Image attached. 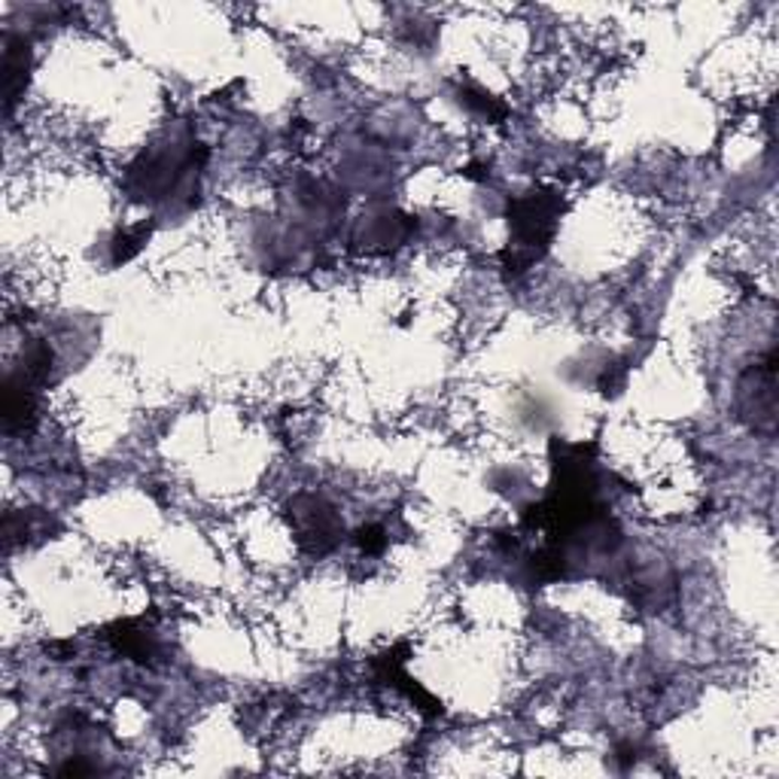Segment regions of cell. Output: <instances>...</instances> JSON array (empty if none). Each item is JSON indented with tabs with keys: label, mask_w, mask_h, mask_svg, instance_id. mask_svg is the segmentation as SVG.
I'll return each mask as SVG.
<instances>
[{
	"label": "cell",
	"mask_w": 779,
	"mask_h": 779,
	"mask_svg": "<svg viewBox=\"0 0 779 779\" xmlns=\"http://www.w3.org/2000/svg\"><path fill=\"white\" fill-rule=\"evenodd\" d=\"M560 213H564V199L555 189H533L527 196L509 201L512 244L502 251V265L512 275H524L530 265H536L548 253Z\"/></svg>",
	"instance_id": "cell-1"
},
{
	"label": "cell",
	"mask_w": 779,
	"mask_h": 779,
	"mask_svg": "<svg viewBox=\"0 0 779 779\" xmlns=\"http://www.w3.org/2000/svg\"><path fill=\"white\" fill-rule=\"evenodd\" d=\"M734 405H737L739 421L753 433H761V436L777 433V350H767L765 357L739 375Z\"/></svg>",
	"instance_id": "cell-2"
},
{
	"label": "cell",
	"mask_w": 779,
	"mask_h": 779,
	"mask_svg": "<svg viewBox=\"0 0 779 779\" xmlns=\"http://www.w3.org/2000/svg\"><path fill=\"white\" fill-rule=\"evenodd\" d=\"M287 521L304 555L326 557L342 545L344 521L338 509L318 493H296L287 502Z\"/></svg>",
	"instance_id": "cell-3"
},
{
	"label": "cell",
	"mask_w": 779,
	"mask_h": 779,
	"mask_svg": "<svg viewBox=\"0 0 779 779\" xmlns=\"http://www.w3.org/2000/svg\"><path fill=\"white\" fill-rule=\"evenodd\" d=\"M104 639L113 646V652H120V655L137 660V664H153V660L159 658L156 634L141 619H125L110 624Z\"/></svg>",
	"instance_id": "cell-4"
},
{
	"label": "cell",
	"mask_w": 779,
	"mask_h": 779,
	"mask_svg": "<svg viewBox=\"0 0 779 779\" xmlns=\"http://www.w3.org/2000/svg\"><path fill=\"white\" fill-rule=\"evenodd\" d=\"M37 423V397L31 390V383H25L15 375H7L3 383V430L13 433H31Z\"/></svg>",
	"instance_id": "cell-5"
},
{
	"label": "cell",
	"mask_w": 779,
	"mask_h": 779,
	"mask_svg": "<svg viewBox=\"0 0 779 779\" xmlns=\"http://www.w3.org/2000/svg\"><path fill=\"white\" fill-rule=\"evenodd\" d=\"M27 70H31V46L22 37H7L3 49V94H7V113H13L15 101L25 94Z\"/></svg>",
	"instance_id": "cell-6"
},
{
	"label": "cell",
	"mask_w": 779,
	"mask_h": 779,
	"mask_svg": "<svg viewBox=\"0 0 779 779\" xmlns=\"http://www.w3.org/2000/svg\"><path fill=\"white\" fill-rule=\"evenodd\" d=\"M55 530V521L43 512H7L3 515V545H27V542L43 539Z\"/></svg>",
	"instance_id": "cell-7"
},
{
	"label": "cell",
	"mask_w": 779,
	"mask_h": 779,
	"mask_svg": "<svg viewBox=\"0 0 779 779\" xmlns=\"http://www.w3.org/2000/svg\"><path fill=\"white\" fill-rule=\"evenodd\" d=\"M457 98H460V104L466 107L469 113H476V116H481V120L500 122L509 116V110H505V104H502L500 98L481 92V89H476V86H460V89H457Z\"/></svg>",
	"instance_id": "cell-8"
},
{
	"label": "cell",
	"mask_w": 779,
	"mask_h": 779,
	"mask_svg": "<svg viewBox=\"0 0 779 779\" xmlns=\"http://www.w3.org/2000/svg\"><path fill=\"white\" fill-rule=\"evenodd\" d=\"M146 238H149V229H146V225L132 229V232H120V235L113 238V244H110V251H113V265L132 263L134 256L144 251Z\"/></svg>",
	"instance_id": "cell-9"
},
{
	"label": "cell",
	"mask_w": 779,
	"mask_h": 779,
	"mask_svg": "<svg viewBox=\"0 0 779 779\" xmlns=\"http://www.w3.org/2000/svg\"><path fill=\"white\" fill-rule=\"evenodd\" d=\"M354 542H357V548L363 555H381L383 548H387V530L381 524H366V527H359L354 533Z\"/></svg>",
	"instance_id": "cell-10"
},
{
	"label": "cell",
	"mask_w": 779,
	"mask_h": 779,
	"mask_svg": "<svg viewBox=\"0 0 779 779\" xmlns=\"http://www.w3.org/2000/svg\"><path fill=\"white\" fill-rule=\"evenodd\" d=\"M615 761L621 765V770H627V767L636 761V746L634 743H619L615 746Z\"/></svg>",
	"instance_id": "cell-11"
},
{
	"label": "cell",
	"mask_w": 779,
	"mask_h": 779,
	"mask_svg": "<svg viewBox=\"0 0 779 779\" xmlns=\"http://www.w3.org/2000/svg\"><path fill=\"white\" fill-rule=\"evenodd\" d=\"M46 652H53L55 660H67V658H74V652H77V648H74V643H49V646H46Z\"/></svg>",
	"instance_id": "cell-12"
}]
</instances>
